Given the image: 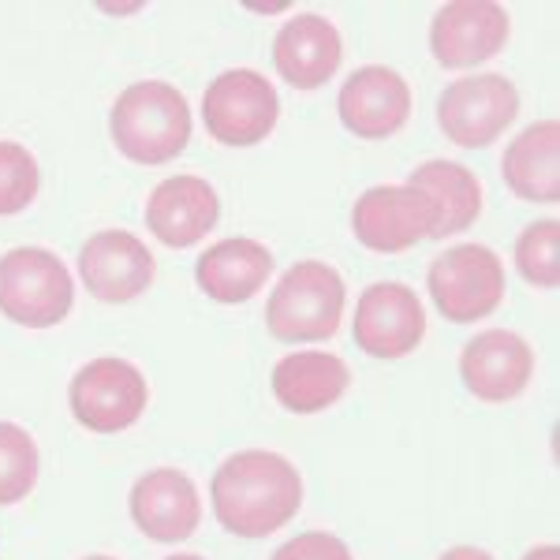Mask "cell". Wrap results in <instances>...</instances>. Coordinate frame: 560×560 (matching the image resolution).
Here are the masks:
<instances>
[{
	"instance_id": "6da1fadb",
	"label": "cell",
	"mask_w": 560,
	"mask_h": 560,
	"mask_svg": "<svg viewBox=\"0 0 560 560\" xmlns=\"http://www.w3.org/2000/svg\"><path fill=\"white\" fill-rule=\"evenodd\" d=\"M213 512L236 538H266L303 504V478L280 453L247 448L213 471Z\"/></svg>"
},
{
	"instance_id": "7a4b0ae2",
	"label": "cell",
	"mask_w": 560,
	"mask_h": 560,
	"mask_svg": "<svg viewBox=\"0 0 560 560\" xmlns=\"http://www.w3.org/2000/svg\"><path fill=\"white\" fill-rule=\"evenodd\" d=\"M108 128H113V142L124 158L139 161V165H165L191 142V108L176 86L150 79V83H135L116 97Z\"/></svg>"
},
{
	"instance_id": "3957f363",
	"label": "cell",
	"mask_w": 560,
	"mask_h": 560,
	"mask_svg": "<svg viewBox=\"0 0 560 560\" xmlns=\"http://www.w3.org/2000/svg\"><path fill=\"white\" fill-rule=\"evenodd\" d=\"M345 314V277L325 261L292 266L266 303V325L284 345H311L340 329Z\"/></svg>"
},
{
	"instance_id": "277c9868",
	"label": "cell",
	"mask_w": 560,
	"mask_h": 560,
	"mask_svg": "<svg viewBox=\"0 0 560 560\" xmlns=\"http://www.w3.org/2000/svg\"><path fill=\"white\" fill-rule=\"evenodd\" d=\"M75 284L45 247H15L0 258V314L26 329H52L71 314Z\"/></svg>"
},
{
	"instance_id": "5b68a950",
	"label": "cell",
	"mask_w": 560,
	"mask_h": 560,
	"mask_svg": "<svg viewBox=\"0 0 560 560\" xmlns=\"http://www.w3.org/2000/svg\"><path fill=\"white\" fill-rule=\"evenodd\" d=\"M430 295L441 318L456 325L482 322L504 300V261L482 243H459L430 266Z\"/></svg>"
},
{
	"instance_id": "8992f818",
	"label": "cell",
	"mask_w": 560,
	"mask_h": 560,
	"mask_svg": "<svg viewBox=\"0 0 560 560\" xmlns=\"http://www.w3.org/2000/svg\"><path fill=\"white\" fill-rule=\"evenodd\" d=\"M150 385L128 359H90L68 385V404L79 427L94 433H120L147 411Z\"/></svg>"
},
{
	"instance_id": "52a82bcc",
	"label": "cell",
	"mask_w": 560,
	"mask_h": 560,
	"mask_svg": "<svg viewBox=\"0 0 560 560\" xmlns=\"http://www.w3.org/2000/svg\"><path fill=\"white\" fill-rule=\"evenodd\" d=\"M520 116V90L504 75H467L441 90L438 124L448 142L464 150H482L509 131Z\"/></svg>"
},
{
	"instance_id": "ba28073f",
	"label": "cell",
	"mask_w": 560,
	"mask_h": 560,
	"mask_svg": "<svg viewBox=\"0 0 560 560\" xmlns=\"http://www.w3.org/2000/svg\"><path fill=\"white\" fill-rule=\"evenodd\" d=\"M280 102L266 75L250 68H232L217 75L202 97L206 131L224 147H255L277 128Z\"/></svg>"
},
{
	"instance_id": "9c48e42d",
	"label": "cell",
	"mask_w": 560,
	"mask_h": 560,
	"mask_svg": "<svg viewBox=\"0 0 560 560\" xmlns=\"http://www.w3.org/2000/svg\"><path fill=\"white\" fill-rule=\"evenodd\" d=\"M351 332L359 351H366L370 359H404L427 337V311L408 284L377 280L359 295Z\"/></svg>"
},
{
	"instance_id": "30bf717a",
	"label": "cell",
	"mask_w": 560,
	"mask_h": 560,
	"mask_svg": "<svg viewBox=\"0 0 560 560\" xmlns=\"http://www.w3.org/2000/svg\"><path fill=\"white\" fill-rule=\"evenodd\" d=\"M433 206L422 191L408 184H382L359 195L351 210V229L363 247L377 255H400L433 232Z\"/></svg>"
},
{
	"instance_id": "8fae6325",
	"label": "cell",
	"mask_w": 560,
	"mask_h": 560,
	"mask_svg": "<svg viewBox=\"0 0 560 560\" xmlns=\"http://www.w3.org/2000/svg\"><path fill=\"white\" fill-rule=\"evenodd\" d=\"M512 20L493 0H453L430 23V49L441 68H475L509 42Z\"/></svg>"
},
{
	"instance_id": "7c38bea8",
	"label": "cell",
	"mask_w": 560,
	"mask_h": 560,
	"mask_svg": "<svg viewBox=\"0 0 560 560\" xmlns=\"http://www.w3.org/2000/svg\"><path fill=\"white\" fill-rule=\"evenodd\" d=\"M459 377L467 393L486 404L516 400L535 377V351L512 329H486L464 345Z\"/></svg>"
},
{
	"instance_id": "4fadbf2b",
	"label": "cell",
	"mask_w": 560,
	"mask_h": 560,
	"mask_svg": "<svg viewBox=\"0 0 560 560\" xmlns=\"http://www.w3.org/2000/svg\"><path fill=\"white\" fill-rule=\"evenodd\" d=\"M340 124L366 142L388 139L408 124L411 116V86L400 71L385 65H366L351 71L337 97Z\"/></svg>"
},
{
	"instance_id": "5bb4252c",
	"label": "cell",
	"mask_w": 560,
	"mask_h": 560,
	"mask_svg": "<svg viewBox=\"0 0 560 560\" xmlns=\"http://www.w3.org/2000/svg\"><path fill=\"white\" fill-rule=\"evenodd\" d=\"M79 277L102 303L139 300L153 280V255L131 232H97L79 250Z\"/></svg>"
},
{
	"instance_id": "9a60e30c",
	"label": "cell",
	"mask_w": 560,
	"mask_h": 560,
	"mask_svg": "<svg viewBox=\"0 0 560 560\" xmlns=\"http://www.w3.org/2000/svg\"><path fill=\"white\" fill-rule=\"evenodd\" d=\"M131 520L153 541H184L198 530L202 501L195 482L176 467H158L131 486Z\"/></svg>"
},
{
	"instance_id": "2e32d148",
	"label": "cell",
	"mask_w": 560,
	"mask_h": 560,
	"mask_svg": "<svg viewBox=\"0 0 560 560\" xmlns=\"http://www.w3.org/2000/svg\"><path fill=\"white\" fill-rule=\"evenodd\" d=\"M340 60H345L340 31L322 15H292L277 31L273 65L288 86L318 90L337 75Z\"/></svg>"
},
{
	"instance_id": "e0dca14e",
	"label": "cell",
	"mask_w": 560,
	"mask_h": 560,
	"mask_svg": "<svg viewBox=\"0 0 560 560\" xmlns=\"http://www.w3.org/2000/svg\"><path fill=\"white\" fill-rule=\"evenodd\" d=\"M221 202L217 191L198 176H168L165 184L153 187L147 202V224L165 247H195L213 232Z\"/></svg>"
},
{
	"instance_id": "ac0fdd59",
	"label": "cell",
	"mask_w": 560,
	"mask_h": 560,
	"mask_svg": "<svg viewBox=\"0 0 560 560\" xmlns=\"http://www.w3.org/2000/svg\"><path fill=\"white\" fill-rule=\"evenodd\" d=\"M273 273V255L258 240H221L195 261V280L217 303H247Z\"/></svg>"
},
{
	"instance_id": "d6986e66",
	"label": "cell",
	"mask_w": 560,
	"mask_h": 560,
	"mask_svg": "<svg viewBox=\"0 0 560 560\" xmlns=\"http://www.w3.org/2000/svg\"><path fill=\"white\" fill-rule=\"evenodd\" d=\"M348 366L329 351H292L273 366V396L292 415L325 411L348 393Z\"/></svg>"
},
{
	"instance_id": "ffe728a7",
	"label": "cell",
	"mask_w": 560,
	"mask_h": 560,
	"mask_svg": "<svg viewBox=\"0 0 560 560\" xmlns=\"http://www.w3.org/2000/svg\"><path fill=\"white\" fill-rule=\"evenodd\" d=\"M504 184L523 202H560V124L535 120L504 150Z\"/></svg>"
},
{
	"instance_id": "44dd1931",
	"label": "cell",
	"mask_w": 560,
	"mask_h": 560,
	"mask_svg": "<svg viewBox=\"0 0 560 560\" xmlns=\"http://www.w3.org/2000/svg\"><path fill=\"white\" fill-rule=\"evenodd\" d=\"M408 187L422 191L433 206V232L430 240H448L456 232H467L482 213V187L471 168L456 161H427L408 176Z\"/></svg>"
},
{
	"instance_id": "7402d4cb",
	"label": "cell",
	"mask_w": 560,
	"mask_h": 560,
	"mask_svg": "<svg viewBox=\"0 0 560 560\" xmlns=\"http://www.w3.org/2000/svg\"><path fill=\"white\" fill-rule=\"evenodd\" d=\"M516 269L527 284L553 292L560 284V221H535L516 240Z\"/></svg>"
},
{
	"instance_id": "603a6c76",
	"label": "cell",
	"mask_w": 560,
	"mask_h": 560,
	"mask_svg": "<svg viewBox=\"0 0 560 560\" xmlns=\"http://www.w3.org/2000/svg\"><path fill=\"white\" fill-rule=\"evenodd\" d=\"M38 482V445L23 427L0 422V504H15Z\"/></svg>"
},
{
	"instance_id": "cb8c5ba5",
	"label": "cell",
	"mask_w": 560,
	"mask_h": 560,
	"mask_svg": "<svg viewBox=\"0 0 560 560\" xmlns=\"http://www.w3.org/2000/svg\"><path fill=\"white\" fill-rule=\"evenodd\" d=\"M42 184L38 161L20 142H0V217L23 213Z\"/></svg>"
},
{
	"instance_id": "d4e9b609",
	"label": "cell",
	"mask_w": 560,
	"mask_h": 560,
	"mask_svg": "<svg viewBox=\"0 0 560 560\" xmlns=\"http://www.w3.org/2000/svg\"><path fill=\"white\" fill-rule=\"evenodd\" d=\"M273 560H355L351 549L329 530H306V535L284 541L277 549Z\"/></svg>"
},
{
	"instance_id": "484cf974",
	"label": "cell",
	"mask_w": 560,
	"mask_h": 560,
	"mask_svg": "<svg viewBox=\"0 0 560 560\" xmlns=\"http://www.w3.org/2000/svg\"><path fill=\"white\" fill-rule=\"evenodd\" d=\"M441 560H493L486 549H478V546H456V549H448Z\"/></svg>"
},
{
	"instance_id": "4316f807",
	"label": "cell",
	"mask_w": 560,
	"mask_h": 560,
	"mask_svg": "<svg viewBox=\"0 0 560 560\" xmlns=\"http://www.w3.org/2000/svg\"><path fill=\"white\" fill-rule=\"evenodd\" d=\"M523 560H560V546H553V541L549 546H535Z\"/></svg>"
},
{
	"instance_id": "83f0119b",
	"label": "cell",
	"mask_w": 560,
	"mask_h": 560,
	"mask_svg": "<svg viewBox=\"0 0 560 560\" xmlns=\"http://www.w3.org/2000/svg\"><path fill=\"white\" fill-rule=\"evenodd\" d=\"M165 560H202V557H195V553H176V557H165Z\"/></svg>"
},
{
	"instance_id": "f1b7e54d",
	"label": "cell",
	"mask_w": 560,
	"mask_h": 560,
	"mask_svg": "<svg viewBox=\"0 0 560 560\" xmlns=\"http://www.w3.org/2000/svg\"><path fill=\"white\" fill-rule=\"evenodd\" d=\"M86 560H113V557H86Z\"/></svg>"
}]
</instances>
